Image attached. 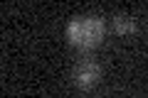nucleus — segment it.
I'll return each instance as SVG.
<instances>
[{
    "mask_svg": "<svg viewBox=\"0 0 148 98\" xmlns=\"http://www.w3.org/2000/svg\"><path fill=\"white\" fill-rule=\"evenodd\" d=\"M106 34V22L101 15L96 12H82V15H74L67 25V39L72 47L82 49V52H89L94 47H99L104 42Z\"/></svg>",
    "mask_w": 148,
    "mask_h": 98,
    "instance_id": "1",
    "label": "nucleus"
},
{
    "mask_svg": "<svg viewBox=\"0 0 148 98\" xmlns=\"http://www.w3.org/2000/svg\"><path fill=\"white\" fill-rule=\"evenodd\" d=\"M69 78H72V83L77 88H82V91L94 88L96 83L101 81V66H99V62L91 59V57H79L77 62L72 64Z\"/></svg>",
    "mask_w": 148,
    "mask_h": 98,
    "instance_id": "2",
    "label": "nucleus"
},
{
    "mask_svg": "<svg viewBox=\"0 0 148 98\" xmlns=\"http://www.w3.org/2000/svg\"><path fill=\"white\" fill-rule=\"evenodd\" d=\"M111 27H114V32L121 37H128L136 32V20H133L131 15H126V12H116V15L111 17Z\"/></svg>",
    "mask_w": 148,
    "mask_h": 98,
    "instance_id": "3",
    "label": "nucleus"
}]
</instances>
